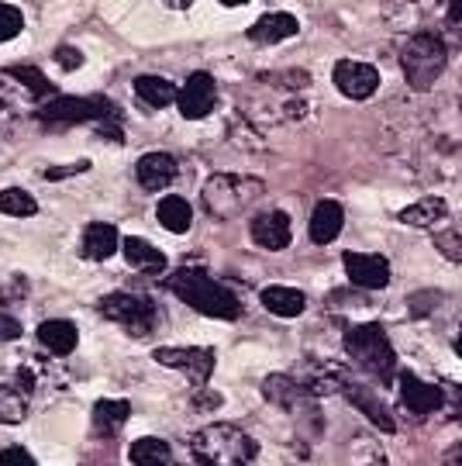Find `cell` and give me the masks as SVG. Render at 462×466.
I'll return each mask as SVG.
<instances>
[{
  "mask_svg": "<svg viewBox=\"0 0 462 466\" xmlns=\"http://www.w3.org/2000/svg\"><path fill=\"white\" fill-rule=\"evenodd\" d=\"M456 352L462 356V329H459V335H456Z\"/></svg>",
  "mask_w": 462,
  "mask_h": 466,
  "instance_id": "41",
  "label": "cell"
},
{
  "mask_svg": "<svg viewBox=\"0 0 462 466\" xmlns=\"http://www.w3.org/2000/svg\"><path fill=\"white\" fill-rule=\"evenodd\" d=\"M135 177L146 190H166V187L176 180V159L169 152H149L138 159Z\"/></svg>",
  "mask_w": 462,
  "mask_h": 466,
  "instance_id": "15",
  "label": "cell"
},
{
  "mask_svg": "<svg viewBox=\"0 0 462 466\" xmlns=\"http://www.w3.org/2000/svg\"><path fill=\"white\" fill-rule=\"evenodd\" d=\"M0 211L7 218H32L38 215V204L28 190H21V187H7V190H0Z\"/></svg>",
  "mask_w": 462,
  "mask_h": 466,
  "instance_id": "30",
  "label": "cell"
},
{
  "mask_svg": "<svg viewBox=\"0 0 462 466\" xmlns=\"http://www.w3.org/2000/svg\"><path fill=\"white\" fill-rule=\"evenodd\" d=\"M225 7H242V4H248V0H221Z\"/></svg>",
  "mask_w": 462,
  "mask_h": 466,
  "instance_id": "40",
  "label": "cell"
},
{
  "mask_svg": "<svg viewBox=\"0 0 462 466\" xmlns=\"http://www.w3.org/2000/svg\"><path fill=\"white\" fill-rule=\"evenodd\" d=\"M290 218L283 215V211H266V215H256L252 218V242L259 246V249H269V252H280L290 246Z\"/></svg>",
  "mask_w": 462,
  "mask_h": 466,
  "instance_id": "13",
  "label": "cell"
},
{
  "mask_svg": "<svg viewBox=\"0 0 462 466\" xmlns=\"http://www.w3.org/2000/svg\"><path fill=\"white\" fill-rule=\"evenodd\" d=\"M163 4H166V7H173V11H186L194 0H163Z\"/></svg>",
  "mask_w": 462,
  "mask_h": 466,
  "instance_id": "39",
  "label": "cell"
},
{
  "mask_svg": "<svg viewBox=\"0 0 462 466\" xmlns=\"http://www.w3.org/2000/svg\"><path fill=\"white\" fill-rule=\"evenodd\" d=\"M448 63V49L438 35H414L400 52V66L411 90H431Z\"/></svg>",
  "mask_w": 462,
  "mask_h": 466,
  "instance_id": "5",
  "label": "cell"
},
{
  "mask_svg": "<svg viewBox=\"0 0 462 466\" xmlns=\"http://www.w3.org/2000/svg\"><path fill=\"white\" fill-rule=\"evenodd\" d=\"M331 80H335V86H338L346 97L366 100L377 94L380 73H377V66L359 63V59H338V63H335V73H331Z\"/></svg>",
  "mask_w": 462,
  "mask_h": 466,
  "instance_id": "9",
  "label": "cell"
},
{
  "mask_svg": "<svg viewBox=\"0 0 462 466\" xmlns=\"http://www.w3.org/2000/svg\"><path fill=\"white\" fill-rule=\"evenodd\" d=\"M256 198H263V180L256 177H238V173H217L204 184V208L215 218L242 215Z\"/></svg>",
  "mask_w": 462,
  "mask_h": 466,
  "instance_id": "4",
  "label": "cell"
},
{
  "mask_svg": "<svg viewBox=\"0 0 462 466\" xmlns=\"http://www.w3.org/2000/svg\"><path fill=\"white\" fill-rule=\"evenodd\" d=\"M17 335H21V325L11 315H0V342H11Z\"/></svg>",
  "mask_w": 462,
  "mask_h": 466,
  "instance_id": "35",
  "label": "cell"
},
{
  "mask_svg": "<svg viewBox=\"0 0 462 466\" xmlns=\"http://www.w3.org/2000/svg\"><path fill=\"white\" fill-rule=\"evenodd\" d=\"M400 400L404 408L414 415H431V411H442L446 408V390L438 383L417 380L411 373H400Z\"/></svg>",
  "mask_w": 462,
  "mask_h": 466,
  "instance_id": "12",
  "label": "cell"
},
{
  "mask_svg": "<svg viewBox=\"0 0 462 466\" xmlns=\"http://www.w3.org/2000/svg\"><path fill=\"white\" fill-rule=\"evenodd\" d=\"M121 252H125L128 267L138 273H163L166 269V256L146 238H121Z\"/></svg>",
  "mask_w": 462,
  "mask_h": 466,
  "instance_id": "21",
  "label": "cell"
},
{
  "mask_svg": "<svg viewBox=\"0 0 462 466\" xmlns=\"http://www.w3.org/2000/svg\"><path fill=\"white\" fill-rule=\"evenodd\" d=\"M100 311L117 325H125L132 335H149L156 318H159L156 304L149 298H138V294H107L100 300Z\"/></svg>",
  "mask_w": 462,
  "mask_h": 466,
  "instance_id": "6",
  "label": "cell"
},
{
  "mask_svg": "<svg viewBox=\"0 0 462 466\" xmlns=\"http://www.w3.org/2000/svg\"><path fill=\"white\" fill-rule=\"evenodd\" d=\"M25 418H28V398L11 383H0V425H17Z\"/></svg>",
  "mask_w": 462,
  "mask_h": 466,
  "instance_id": "28",
  "label": "cell"
},
{
  "mask_svg": "<svg viewBox=\"0 0 462 466\" xmlns=\"http://www.w3.org/2000/svg\"><path fill=\"white\" fill-rule=\"evenodd\" d=\"M0 466H35L32 452L21 450V446H11V450L0 452Z\"/></svg>",
  "mask_w": 462,
  "mask_h": 466,
  "instance_id": "33",
  "label": "cell"
},
{
  "mask_svg": "<svg viewBox=\"0 0 462 466\" xmlns=\"http://www.w3.org/2000/svg\"><path fill=\"white\" fill-rule=\"evenodd\" d=\"M259 300H263L266 311L276 318H297L307 308V298L300 290H294V287H266Z\"/></svg>",
  "mask_w": 462,
  "mask_h": 466,
  "instance_id": "20",
  "label": "cell"
},
{
  "mask_svg": "<svg viewBox=\"0 0 462 466\" xmlns=\"http://www.w3.org/2000/svg\"><path fill=\"white\" fill-rule=\"evenodd\" d=\"M128 415H132V404L128 400H97V408H94V421H97L100 432L121 429L128 421Z\"/></svg>",
  "mask_w": 462,
  "mask_h": 466,
  "instance_id": "29",
  "label": "cell"
},
{
  "mask_svg": "<svg viewBox=\"0 0 462 466\" xmlns=\"http://www.w3.org/2000/svg\"><path fill=\"white\" fill-rule=\"evenodd\" d=\"M300 32L297 17L286 15V11H276V15H263L252 28H248V38L252 42H263V46H276L283 38H294Z\"/></svg>",
  "mask_w": 462,
  "mask_h": 466,
  "instance_id": "19",
  "label": "cell"
},
{
  "mask_svg": "<svg viewBox=\"0 0 462 466\" xmlns=\"http://www.w3.org/2000/svg\"><path fill=\"white\" fill-rule=\"evenodd\" d=\"M38 342L52 356H69V352L76 350V342H80V332H76V325L66 321V318H49V321L38 325Z\"/></svg>",
  "mask_w": 462,
  "mask_h": 466,
  "instance_id": "18",
  "label": "cell"
},
{
  "mask_svg": "<svg viewBox=\"0 0 462 466\" xmlns=\"http://www.w3.org/2000/svg\"><path fill=\"white\" fill-rule=\"evenodd\" d=\"M7 76H17V84L28 86L35 97H49L52 90H55V86H52L35 66H11V69H7Z\"/></svg>",
  "mask_w": 462,
  "mask_h": 466,
  "instance_id": "31",
  "label": "cell"
},
{
  "mask_svg": "<svg viewBox=\"0 0 462 466\" xmlns=\"http://www.w3.org/2000/svg\"><path fill=\"white\" fill-rule=\"evenodd\" d=\"M342 225H346V211H342V204L338 200H317V208H314L311 215V238L317 246H328L338 238L342 232Z\"/></svg>",
  "mask_w": 462,
  "mask_h": 466,
  "instance_id": "17",
  "label": "cell"
},
{
  "mask_svg": "<svg viewBox=\"0 0 462 466\" xmlns=\"http://www.w3.org/2000/svg\"><path fill=\"white\" fill-rule=\"evenodd\" d=\"M121 249V235H117L115 225H107V221H94V225H86L83 228V238H80V256L83 259H111L115 252Z\"/></svg>",
  "mask_w": 462,
  "mask_h": 466,
  "instance_id": "14",
  "label": "cell"
},
{
  "mask_svg": "<svg viewBox=\"0 0 462 466\" xmlns=\"http://www.w3.org/2000/svg\"><path fill=\"white\" fill-rule=\"evenodd\" d=\"M90 169V163L83 159V163H76V167H66V169H49L45 173V180H63V177H73V173H86Z\"/></svg>",
  "mask_w": 462,
  "mask_h": 466,
  "instance_id": "36",
  "label": "cell"
},
{
  "mask_svg": "<svg viewBox=\"0 0 462 466\" xmlns=\"http://www.w3.org/2000/svg\"><path fill=\"white\" fill-rule=\"evenodd\" d=\"M190 456L197 466H252L256 463V442L235 425H204L190 435Z\"/></svg>",
  "mask_w": 462,
  "mask_h": 466,
  "instance_id": "2",
  "label": "cell"
},
{
  "mask_svg": "<svg viewBox=\"0 0 462 466\" xmlns=\"http://www.w3.org/2000/svg\"><path fill=\"white\" fill-rule=\"evenodd\" d=\"M21 28H25V15L11 4H0V42H11L15 35H21Z\"/></svg>",
  "mask_w": 462,
  "mask_h": 466,
  "instance_id": "32",
  "label": "cell"
},
{
  "mask_svg": "<svg viewBox=\"0 0 462 466\" xmlns=\"http://www.w3.org/2000/svg\"><path fill=\"white\" fill-rule=\"evenodd\" d=\"M156 215H159V225H163L166 232H176L183 235L190 228V221H194V211H190V204L176 194H169V198L159 200V208H156Z\"/></svg>",
  "mask_w": 462,
  "mask_h": 466,
  "instance_id": "23",
  "label": "cell"
},
{
  "mask_svg": "<svg viewBox=\"0 0 462 466\" xmlns=\"http://www.w3.org/2000/svg\"><path fill=\"white\" fill-rule=\"evenodd\" d=\"M166 287L183 300L190 304L194 311L207 318H221V321H231V318L242 315V300L231 294L225 283H217L215 277L200 273V269H176Z\"/></svg>",
  "mask_w": 462,
  "mask_h": 466,
  "instance_id": "1",
  "label": "cell"
},
{
  "mask_svg": "<svg viewBox=\"0 0 462 466\" xmlns=\"http://www.w3.org/2000/svg\"><path fill=\"white\" fill-rule=\"evenodd\" d=\"M448 17H452V21H462V0H452V4H448Z\"/></svg>",
  "mask_w": 462,
  "mask_h": 466,
  "instance_id": "38",
  "label": "cell"
},
{
  "mask_svg": "<svg viewBox=\"0 0 462 466\" xmlns=\"http://www.w3.org/2000/svg\"><path fill=\"white\" fill-rule=\"evenodd\" d=\"M176 86L163 80V76H138L135 80V97L142 100V104H149V107H166V104H173L176 100Z\"/></svg>",
  "mask_w": 462,
  "mask_h": 466,
  "instance_id": "24",
  "label": "cell"
},
{
  "mask_svg": "<svg viewBox=\"0 0 462 466\" xmlns=\"http://www.w3.org/2000/svg\"><path fill=\"white\" fill-rule=\"evenodd\" d=\"M217 104V84L211 73H190L186 76V84L180 86V94H176V107H180V115L186 121H200V117H207L215 111Z\"/></svg>",
  "mask_w": 462,
  "mask_h": 466,
  "instance_id": "8",
  "label": "cell"
},
{
  "mask_svg": "<svg viewBox=\"0 0 462 466\" xmlns=\"http://www.w3.org/2000/svg\"><path fill=\"white\" fill-rule=\"evenodd\" d=\"M348 466H387V452L373 435H356L346 452Z\"/></svg>",
  "mask_w": 462,
  "mask_h": 466,
  "instance_id": "27",
  "label": "cell"
},
{
  "mask_svg": "<svg viewBox=\"0 0 462 466\" xmlns=\"http://www.w3.org/2000/svg\"><path fill=\"white\" fill-rule=\"evenodd\" d=\"M346 352L352 356V363L369 373V377H377V380H390L397 373V356H394V346H390V339L383 332L380 325H356V329H348L346 332Z\"/></svg>",
  "mask_w": 462,
  "mask_h": 466,
  "instance_id": "3",
  "label": "cell"
},
{
  "mask_svg": "<svg viewBox=\"0 0 462 466\" xmlns=\"http://www.w3.org/2000/svg\"><path fill=\"white\" fill-rule=\"evenodd\" d=\"M152 356L163 367L180 370L194 387H204V383L211 380V373H215V350H204V346H163Z\"/></svg>",
  "mask_w": 462,
  "mask_h": 466,
  "instance_id": "7",
  "label": "cell"
},
{
  "mask_svg": "<svg viewBox=\"0 0 462 466\" xmlns=\"http://www.w3.org/2000/svg\"><path fill=\"white\" fill-rule=\"evenodd\" d=\"M169 446H166L163 439H156V435H146V439H138L132 442V450H128V460L132 466H169Z\"/></svg>",
  "mask_w": 462,
  "mask_h": 466,
  "instance_id": "26",
  "label": "cell"
},
{
  "mask_svg": "<svg viewBox=\"0 0 462 466\" xmlns=\"http://www.w3.org/2000/svg\"><path fill=\"white\" fill-rule=\"evenodd\" d=\"M435 249L442 252L448 263H462V215L446 218L435 228Z\"/></svg>",
  "mask_w": 462,
  "mask_h": 466,
  "instance_id": "25",
  "label": "cell"
},
{
  "mask_svg": "<svg viewBox=\"0 0 462 466\" xmlns=\"http://www.w3.org/2000/svg\"><path fill=\"white\" fill-rule=\"evenodd\" d=\"M111 107L115 104L100 97H55L38 115H42V121H90V117H107Z\"/></svg>",
  "mask_w": 462,
  "mask_h": 466,
  "instance_id": "11",
  "label": "cell"
},
{
  "mask_svg": "<svg viewBox=\"0 0 462 466\" xmlns=\"http://www.w3.org/2000/svg\"><path fill=\"white\" fill-rule=\"evenodd\" d=\"M342 263H346L348 280L363 290H383L390 283V263L377 252H346Z\"/></svg>",
  "mask_w": 462,
  "mask_h": 466,
  "instance_id": "10",
  "label": "cell"
},
{
  "mask_svg": "<svg viewBox=\"0 0 462 466\" xmlns=\"http://www.w3.org/2000/svg\"><path fill=\"white\" fill-rule=\"evenodd\" d=\"M346 398L352 400V404H356V408H359V411H363V415L369 418V421H373V425H377L380 432H397L394 415L387 411V404H383V400L377 398V394H373L369 387H363V383H352V380H348V383H346Z\"/></svg>",
  "mask_w": 462,
  "mask_h": 466,
  "instance_id": "16",
  "label": "cell"
},
{
  "mask_svg": "<svg viewBox=\"0 0 462 466\" xmlns=\"http://www.w3.org/2000/svg\"><path fill=\"white\" fill-rule=\"evenodd\" d=\"M55 59L63 63V69H76L83 63V52H76L73 46H63V49H55Z\"/></svg>",
  "mask_w": 462,
  "mask_h": 466,
  "instance_id": "34",
  "label": "cell"
},
{
  "mask_svg": "<svg viewBox=\"0 0 462 466\" xmlns=\"http://www.w3.org/2000/svg\"><path fill=\"white\" fill-rule=\"evenodd\" d=\"M446 466H462V442L446 452Z\"/></svg>",
  "mask_w": 462,
  "mask_h": 466,
  "instance_id": "37",
  "label": "cell"
},
{
  "mask_svg": "<svg viewBox=\"0 0 462 466\" xmlns=\"http://www.w3.org/2000/svg\"><path fill=\"white\" fill-rule=\"evenodd\" d=\"M448 218V204L442 198H421L417 204L400 211V221L411 228H438Z\"/></svg>",
  "mask_w": 462,
  "mask_h": 466,
  "instance_id": "22",
  "label": "cell"
},
{
  "mask_svg": "<svg viewBox=\"0 0 462 466\" xmlns=\"http://www.w3.org/2000/svg\"><path fill=\"white\" fill-rule=\"evenodd\" d=\"M4 117H7V107H4V100H0V121H4Z\"/></svg>",
  "mask_w": 462,
  "mask_h": 466,
  "instance_id": "42",
  "label": "cell"
}]
</instances>
